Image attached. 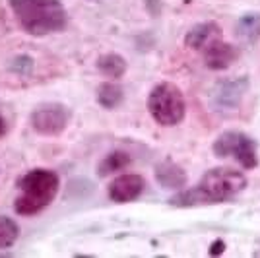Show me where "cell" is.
I'll return each instance as SVG.
<instances>
[{
  "instance_id": "obj_1",
  "label": "cell",
  "mask_w": 260,
  "mask_h": 258,
  "mask_svg": "<svg viewBox=\"0 0 260 258\" xmlns=\"http://www.w3.org/2000/svg\"><path fill=\"white\" fill-rule=\"evenodd\" d=\"M247 186V179L241 171L229 167H216L212 171L204 173L198 186L184 190L179 196L171 198L173 206H200V204H217L233 198Z\"/></svg>"
},
{
  "instance_id": "obj_2",
  "label": "cell",
  "mask_w": 260,
  "mask_h": 258,
  "mask_svg": "<svg viewBox=\"0 0 260 258\" xmlns=\"http://www.w3.org/2000/svg\"><path fill=\"white\" fill-rule=\"evenodd\" d=\"M10 8L25 33L43 37L66 25V10L60 0H10Z\"/></svg>"
},
{
  "instance_id": "obj_3",
  "label": "cell",
  "mask_w": 260,
  "mask_h": 258,
  "mask_svg": "<svg viewBox=\"0 0 260 258\" xmlns=\"http://www.w3.org/2000/svg\"><path fill=\"white\" fill-rule=\"evenodd\" d=\"M20 196L14 202L18 215H35L53 202L60 188L58 175L51 169H33L18 181Z\"/></svg>"
},
{
  "instance_id": "obj_4",
  "label": "cell",
  "mask_w": 260,
  "mask_h": 258,
  "mask_svg": "<svg viewBox=\"0 0 260 258\" xmlns=\"http://www.w3.org/2000/svg\"><path fill=\"white\" fill-rule=\"evenodd\" d=\"M148 109L157 124L177 126L184 118V111H186L183 91L171 82H161L150 91Z\"/></svg>"
},
{
  "instance_id": "obj_5",
  "label": "cell",
  "mask_w": 260,
  "mask_h": 258,
  "mask_svg": "<svg viewBox=\"0 0 260 258\" xmlns=\"http://www.w3.org/2000/svg\"><path fill=\"white\" fill-rule=\"evenodd\" d=\"M214 153L217 157H235L245 169H252L258 165L256 144L247 134L237 130H228L217 136L214 142Z\"/></svg>"
},
{
  "instance_id": "obj_6",
  "label": "cell",
  "mask_w": 260,
  "mask_h": 258,
  "mask_svg": "<svg viewBox=\"0 0 260 258\" xmlns=\"http://www.w3.org/2000/svg\"><path fill=\"white\" fill-rule=\"evenodd\" d=\"M31 126L43 136H58L64 132L70 120V111L60 103H47L31 113Z\"/></svg>"
},
{
  "instance_id": "obj_7",
  "label": "cell",
  "mask_w": 260,
  "mask_h": 258,
  "mask_svg": "<svg viewBox=\"0 0 260 258\" xmlns=\"http://www.w3.org/2000/svg\"><path fill=\"white\" fill-rule=\"evenodd\" d=\"M144 190V179L140 175H134V173H126V175H120L117 177L113 183L109 184V198L113 202H132L136 200Z\"/></svg>"
},
{
  "instance_id": "obj_8",
  "label": "cell",
  "mask_w": 260,
  "mask_h": 258,
  "mask_svg": "<svg viewBox=\"0 0 260 258\" xmlns=\"http://www.w3.org/2000/svg\"><path fill=\"white\" fill-rule=\"evenodd\" d=\"M204 62L208 68L212 70H225L233 64V60L237 58V51L235 47L223 41H212V43L204 47Z\"/></svg>"
},
{
  "instance_id": "obj_9",
  "label": "cell",
  "mask_w": 260,
  "mask_h": 258,
  "mask_svg": "<svg viewBox=\"0 0 260 258\" xmlns=\"http://www.w3.org/2000/svg\"><path fill=\"white\" fill-rule=\"evenodd\" d=\"M247 89V82L245 80H229V82H221L217 89L214 91V99H216L217 107L223 109H235L243 99V93Z\"/></svg>"
},
{
  "instance_id": "obj_10",
  "label": "cell",
  "mask_w": 260,
  "mask_h": 258,
  "mask_svg": "<svg viewBox=\"0 0 260 258\" xmlns=\"http://www.w3.org/2000/svg\"><path fill=\"white\" fill-rule=\"evenodd\" d=\"M155 181L161 184L163 188L179 190L186 184V173L177 163L163 162L155 167Z\"/></svg>"
},
{
  "instance_id": "obj_11",
  "label": "cell",
  "mask_w": 260,
  "mask_h": 258,
  "mask_svg": "<svg viewBox=\"0 0 260 258\" xmlns=\"http://www.w3.org/2000/svg\"><path fill=\"white\" fill-rule=\"evenodd\" d=\"M217 35H219L217 23L204 22V23L194 25L190 31L186 33L184 43H186V47H190V49H204V47H208L212 41H216Z\"/></svg>"
},
{
  "instance_id": "obj_12",
  "label": "cell",
  "mask_w": 260,
  "mask_h": 258,
  "mask_svg": "<svg viewBox=\"0 0 260 258\" xmlns=\"http://www.w3.org/2000/svg\"><path fill=\"white\" fill-rule=\"evenodd\" d=\"M98 68L101 74H105L107 78H120V76L126 72V60L117 53H109L103 54L98 60Z\"/></svg>"
},
{
  "instance_id": "obj_13",
  "label": "cell",
  "mask_w": 260,
  "mask_h": 258,
  "mask_svg": "<svg viewBox=\"0 0 260 258\" xmlns=\"http://www.w3.org/2000/svg\"><path fill=\"white\" fill-rule=\"evenodd\" d=\"M98 103L105 109H115L122 103V89L113 82H105L98 87Z\"/></svg>"
},
{
  "instance_id": "obj_14",
  "label": "cell",
  "mask_w": 260,
  "mask_h": 258,
  "mask_svg": "<svg viewBox=\"0 0 260 258\" xmlns=\"http://www.w3.org/2000/svg\"><path fill=\"white\" fill-rule=\"evenodd\" d=\"M130 162H132V159H130L128 153H124V151H113V153H109L107 157L99 163L98 173L101 177H105V175H111V173L120 171V169L128 167Z\"/></svg>"
},
{
  "instance_id": "obj_15",
  "label": "cell",
  "mask_w": 260,
  "mask_h": 258,
  "mask_svg": "<svg viewBox=\"0 0 260 258\" xmlns=\"http://www.w3.org/2000/svg\"><path fill=\"white\" fill-rule=\"evenodd\" d=\"M260 33V16L258 14H247L237 23V35L245 41H254Z\"/></svg>"
},
{
  "instance_id": "obj_16",
  "label": "cell",
  "mask_w": 260,
  "mask_h": 258,
  "mask_svg": "<svg viewBox=\"0 0 260 258\" xmlns=\"http://www.w3.org/2000/svg\"><path fill=\"white\" fill-rule=\"evenodd\" d=\"M20 235V229L16 225V221L6 217V215H0V248H10Z\"/></svg>"
},
{
  "instance_id": "obj_17",
  "label": "cell",
  "mask_w": 260,
  "mask_h": 258,
  "mask_svg": "<svg viewBox=\"0 0 260 258\" xmlns=\"http://www.w3.org/2000/svg\"><path fill=\"white\" fill-rule=\"evenodd\" d=\"M223 250H225V243L221 239H216L212 243V247H210V254L212 256H219V254H223Z\"/></svg>"
},
{
  "instance_id": "obj_18",
  "label": "cell",
  "mask_w": 260,
  "mask_h": 258,
  "mask_svg": "<svg viewBox=\"0 0 260 258\" xmlns=\"http://www.w3.org/2000/svg\"><path fill=\"white\" fill-rule=\"evenodd\" d=\"M6 134V120H4V117L0 115V138Z\"/></svg>"
}]
</instances>
